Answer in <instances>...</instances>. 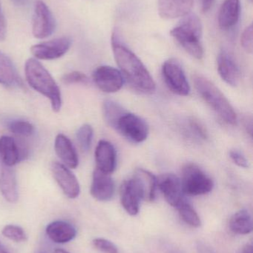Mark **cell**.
I'll use <instances>...</instances> for the list:
<instances>
[{"label": "cell", "instance_id": "cell-40", "mask_svg": "<svg viewBox=\"0 0 253 253\" xmlns=\"http://www.w3.org/2000/svg\"><path fill=\"white\" fill-rule=\"evenodd\" d=\"M68 253V251H65V250L57 249V250H56V251H55L54 253Z\"/></svg>", "mask_w": 253, "mask_h": 253}, {"label": "cell", "instance_id": "cell-28", "mask_svg": "<svg viewBox=\"0 0 253 253\" xmlns=\"http://www.w3.org/2000/svg\"><path fill=\"white\" fill-rule=\"evenodd\" d=\"M93 128L89 125H83L77 132V140L80 149L83 152L89 151L93 139Z\"/></svg>", "mask_w": 253, "mask_h": 253}, {"label": "cell", "instance_id": "cell-38", "mask_svg": "<svg viewBox=\"0 0 253 253\" xmlns=\"http://www.w3.org/2000/svg\"><path fill=\"white\" fill-rule=\"evenodd\" d=\"M241 253H253V247L251 245H247L244 247Z\"/></svg>", "mask_w": 253, "mask_h": 253}, {"label": "cell", "instance_id": "cell-14", "mask_svg": "<svg viewBox=\"0 0 253 253\" xmlns=\"http://www.w3.org/2000/svg\"><path fill=\"white\" fill-rule=\"evenodd\" d=\"M114 191V181L110 174L105 173L98 169H95L90 190L92 197L100 202H108L112 199Z\"/></svg>", "mask_w": 253, "mask_h": 253}, {"label": "cell", "instance_id": "cell-9", "mask_svg": "<svg viewBox=\"0 0 253 253\" xmlns=\"http://www.w3.org/2000/svg\"><path fill=\"white\" fill-rule=\"evenodd\" d=\"M71 43L69 37H59L34 44L31 47V52L35 59L53 60L63 56L71 47Z\"/></svg>", "mask_w": 253, "mask_h": 253}, {"label": "cell", "instance_id": "cell-21", "mask_svg": "<svg viewBox=\"0 0 253 253\" xmlns=\"http://www.w3.org/2000/svg\"><path fill=\"white\" fill-rule=\"evenodd\" d=\"M240 8V0H224L218 14V25L221 29H230L237 24Z\"/></svg>", "mask_w": 253, "mask_h": 253}, {"label": "cell", "instance_id": "cell-35", "mask_svg": "<svg viewBox=\"0 0 253 253\" xmlns=\"http://www.w3.org/2000/svg\"><path fill=\"white\" fill-rule=\"evenodd\" d=\"M230 159L233 162L240 168H249V162H248L247 158L245 157L243 153H241L238 150H231L230 151Z\"/></svg>", "mask_w": 253, "mask_h": 253}, {"label": "cell", "instance_id": "cell-8", "mask_svg": "<svg viewBox=\"0 0 253 253\" xmlns=\"http://www.w3.org/2000/svg\"><path fill=\"white\" fill-rule=\"evenodd\" d=\"M56 28L55 19L47 4L38 0L34 5L32 20V34L40 40L50 37Z\"/></svg>", "mask_w": 253, "mask_h": 253}, {"label": "cell", "instance_id": "cell-29", "mask_svg": "<svg viewBox=\"0 0 253 253\" xmlns=\"http://www.w3.org/2000/svg\"><path fill=\"white\" fill-rule=\"evenodd\" d=\"M9 130L19 136L27 137L34 132V126L25 120H13L7 124Z\"/></svg>", "mask_w": 253, "mask_h": 253}, {"label": "cell", "instance_id": "cell-3", "mask_svg": "<svg viewBox=\"0 0 253 253\" xmlns=\"http://www.w3.org/2000/svg\"><path fill=\"white\" fill-rule=\"evenodd\" d=\"M181 18L179 24L170 31L171 36L189 54L196 59H202L203 56L202 22L197 15L191 12Z\"/></svg>", "mask_w": 253, "mask_h": 253}, {"label": "cell", "instance_id": "cell-34", "mask_svg": "<svg viewBox=\"0 0 253 253\" xmlns=\"http://www.w3.org/2000/svg\"><path fill=\"white\" fill-rule=\"evenodd\" d=\"M241 44H242L243 48L246 50V52L252 53L253 48L252 25H250L249 26L247 27L242 33V37H241Z\"/></svg>", "mask_w": 253, "mask_h": 253}, {"label": "cell", "instance_id": "cell-24", "mask_svg": "<svg viewBox=\"0 0 253 253\" xmlns=\"http://www.w3.org/2000/svg\"><path fill=\"white\" fill-rule=\"evenodd\" d=\"M230 227L233 233L239 235H248L253 230V219L247 210L236 212L230 220Z\"/></svg>", "mask_w": 253, "mask_h": 253}, {"label": "cell", "instance_id": "cell-25", "mask_svg": "<svg viewBox=\"0 0 253 253\" xmlns=\"http://www.w3.org/2000/svg\"><path fill=\"white\" fill-rule=\"evenodd\" d=\"M16 68L10 58L0 50V84L12 86L17 83Z\"/></svg>", "mask_w": 253, "mask_h": 253}, {"label": "cell", "instance_id": "cell-17", "mask_svg": "<svg viewBox=\"0 0 253 253\" xmlns=\"http://www.w3.org/2000/svg\"><path fill=\"white\" fill-rule=\"evenodd\" d=\"M218 71L220 77L229 85L236 87L240 81L241 73L231 55L225 50L220 52L218 56Z\"/></svg>", "mask_w": 253, "mask_h": 253}, {"label": "cell", "instance_id": "cell-36", "mask_svg": "<svg viewBox=\"0 0 253 253\" xmlns=\"http://www.w3.org/2000/svg\"><path fill=\"white\" fill-rule=\"evenodd\" d=\"M7 34V25H6L5 18L1 9V2H0V42L4 40Z\"/></svg>", "mask_w": 253, "mask_h": 253}, {"label": "cell", "instance_id": "cell-31", "mask_svg": "<svg viewBox=\"0 0 253 253\" xmlns=\"http://www.w3.org/2000/svg\"><path fill=\"white\" fill-rule=\"evenodd\" d=\"M190 133L198 139L205 140L207 138V131L204 126L195 119L188 120L187 125Z\"/></svg>", "mask_w": 253, "mask_h": 253}, {"label": "cell", "instance_id": "cell-15", "mask_svg": "<svg viewBox=\"0 0 253 253\" xmlns=\"http://www.w3.org/2000/svg\"><path fill=\"white\" fill-rule=\"evenodd\" d=\"M116 150L109 141L101 140L95 150L97 169L107 174L114 172L116 168Z\"/></svg>", "mask_w": 253, "mask_h": 253}, {"label": "cell", "instance_id": "cell-2", "mask_svg": "<svg viewBox=\"0 0 253 253\" xmlns=\"http://www.w3.org/2000/svg\"><path fill=\"white\" fill-rule=\"evenodd\" d=\"M25 75L28 84L50 100L54 112H59L62 107L60 90L47 69L35 58H30L25 62Z\"/></svg>", "mask_w": 253, "mask_h": 253}, {"label": "cell", "instance_id": "cell-16", "mask_svg": "<svg viewBox=\"0 0 253 253\" xmlns=\"http://www.w3.org/2000/svg\"><path fill=\"white\" fill-rule=\"evenodd\" d=\"M11 168L0 159V193L7 202L15 203L19 195L16 175Z\"/></svg>", "mask_w": 253, "mask_h": 253}, {"label": "cell", "instance_id": "cell-1", "mask_svg": "<svg viewBox=\"0 0 253 253\" xmlns=\"http://www.w3.org/2000/svg\"><path fill=\"white\" fill-rule=\"evenodd\" d=\"M111 46L120 73L131 87L145 94L154 93L155 83L148 70L141 59L121 42L117 33L112 34Z\"/></svg>", "mask_w": 253, "mask_h": 253}, {"label": "cell", "instance_id": "cell-11", "mask_svg": "<svg viewBox=\"0 0 253 253\" xmlns=\"http://www.w3.org/2000/svg\"><path fill=\"white\" fill-rule=\"evenodd\" d=\"M51 172L55 181L68 199L78 197L80 193V184L77 177L68 167L59 162H53Z\"/></svg>", "mask_w": 253, "mask_h": 253}, {"label": "cell", "instance_id": "cell-41", "mask_svg": "<svg viewBox=\"0 0 253 253\" xmlns=\"http://www.w3.org/2000/svg\"><path fill=\"white\" fill-rule=\"evenodd\" d=\"M0 253H8L1 244H0Z\"/></svg>", "mask_w": 253, "mask_h": 253}, {"label": "cell", "instance_id": "cell-42", "mask_svg": "<svg viewBox=\"0 0 253 253\" xmlns=\"http://www.w3.org/2000/svg\"><path fill=\"white\" fill-rule=\"evenodd\" d=\"M251 1H253V0H251Z\"/></svg>", "mask_w": 253, "mask_h": 253}, {"label": "cell", "instance_id": "cell-10", "mask_svg": "<svg viewBox=\"0 0 253 253\" xmlns=\"http://www.w3.org/2000/svg\"><path fill=\"white\" fill-rule=\"evenodd\" d=\"M93 80L100 90L107 93H116L123 84V77L120 71L108 65L97 68L93 73Z\"/></svg>", "mask_w": 253, "mask_h": 253}, {"label": "cell", "instance_id": "cell-19", "mask_svg": "<svg viewBox=\"0 0 253 253\" xmlns=\"http://www.w3.org/2000/svg\"><path fill=\"white\" fill-rule=\"evenodd\" d=\"M54 150L63 165L71 169L78 166L79 159L77 151L71 140L63 134H58L55 138Z\"/></svg>", "mask_w": 253, "mask_h": 253}, {"label": "cell", "instance_id": "cell-33", "mask_svg": "<svg viewBox=\"0 0 253 253\" xmlns=\"http://www.w3.org/2000/svg\"><path fill=\"white\" fill-rule=\"evenodd\" d=\"M62 81L65 84H86L89 82V79L83 73L73 71L65 74L62 77Z\"/></svg>", "mask_w": 253, "mask_h": 253}, {"label": "cell", "instance_id": "cell-30", "mask_svg": "<svg viewBox=\"0 0 253 253\" xmlns=\"http://www.w3.org/2000/svg\"><path fill=\"white\" fill-rule=\"evenodd\" d=\"M3 236L13 242H24L27 241V235L22 227L16 225H7L2 229L1 231Z\"/></svg>", "mask_w": 253, "mask_h": 253}, {"label": "cell", "instance_id": "cell-20", "mask_svg": "<svg viewBox=\"0 0 253 253\" xmlns=\"http://www.w3.org/2000/svg\"><path fill=\"white\" fill-rule=\"evenodd\" d=\"M46 233L49 239L54 243L65 244L71 242L76 237L77 231L74 226L69 223L56 221L47 226Z\"/></svg>", "mask_w": 253, "mask_h": 253}, {"label": "cell", "instance_id": "cell-26", "mask_svg": "<svg viewBox=\"0 0 253 253\" xmlns=\"http://www.w3.org/2000/svg\"><path fill=\"white\" fill-rule=\"evenodd\" d=\"M104 119L107 124L115 129L117 122L120 117L127 112L121 105L112 100H106L104 102L102 106Z\"/></svg>", "mask_w": 253, "mask_h": 253}, {"label": "cell", "instance_id": "cell-32", "mask_svg": "<svg viewBox=\"0 0 253 253\" xmlns=\"http://www.w3.org/2000/svg\"><path fill=\"white\" fill-rule=\"evenodd\" d=\"M93 245L97 250L103 253H118L117 246L112 242L102 238L93 240Z\"/></svg>", "mask_w": 253, "mask_h": 253}, {"label": "cell", "instance_id": "cell-12", "mask_svg": "<svg viewBox=\"0 0 253 253\" xmlns=\"http://www.w3.org/2000/svg\"><path fill=\"white\" fill-rule=\"evenodd\" d=\"M143 199H144V190L133 177L123 182L120 188V202L127 213L137 215L139 212L140 204Z\"/></svg>", "mask_w": 253, "mask_h": 253}, {"label": "cell", "instance_id": "cell-7", "mask_svg": "<svg viewBox=\"0 0 253 253\" xmlns=\"http://www.w3.org/2000/svg\"><path fill=\"white\" fill-rule=\"evenodd\" d=\"M120 134L134 143H141L147 139L149 126L143 119L126 112L120 117L115 128Z\"/></svg>", "mask_w": 253, "mask_h": 253}, {"label": "cell", "instance_id": "cell-23", "mask_svg": "<svg viewBox=\"0 0 253 253\" xmlns=\"http://www.w3.org/2000/svg\"><path fill=\"white\" fill-rule=\"evenodd\" d=\"M133 178L138 181L144 190V198L151 202L154 200L157 187V178L151 172L144 169H136Z\"/></svg>", "mask_w": 253, "mask_h": 253}, {"label": "cell", "instance_id": "cell-39", "mask_svg": "<svg viewBox=\"0 0 253 253\" xmlns=\"http://www.w3.org/2000/svg\"><path fill=\"white\" fill-rule=\"evenodd\" d=\"M13 4L17 6H23L26 4L27 0H11Z\"/></svg>", "mask_w": 253, "mask_h": 253}, {"label": "cell", "instance_id": "cell-37", "mask_svg": "<svg viewBox=\"0 0 253 253\" xmlns=\"http://www.w3.org/2000/svg\"><path fill=\"white\" fill-rule=\"evenodd\" d=\"M215 1V0H202V10L203 12H207L210 10Z\"/></svg>", "mask_w": 253, "mask_h": 253}, {"label": "cell", "instance_id": "cell-13", "mask_svg": "<svg viewBox=\"0 0 253 253\" xmlns=\"http://www.w3.org/2000/svg\"><path fill=\"white\" fill-rule=\"evenodd\" d=\"M157 187L166 202L176 208L184 199L181 179L172 173H166L157 178Z\"/></svg>", "mask_w": 253, "mask_h": 253}, {"label": "cell", "instance_id": "cell-18", "mask_svg": "<svg viewBox=\"0 0 253 253\" xmlns=\"http://www.w3.org/2000/svg\"><path fill=\"white\" fill-rule=\"evenodd\" d=\"M193 0H158V12L163 19L183 17L191 12Z\"/></svg>", "mask_w": 253, "mask_h": 253}, {"label": "cell", "instance_id": "cell-5", "mask_svg": "<svg viewBox=\"0 0 253 253\" xmlns=\"http://www.w3.org/2000/svg\"><path fill=\"white\" fill-rule=\"evenodd\" d=\"M181 183L183 193L187 196L207 194L214 187L212 178L194 164H189L184 167Z\"/></svg>", "mask_w": 253, "mask_h": 253}, {"label": "cell", "instance_id": "cell-27", "mask_svg": "<svg viewBox=\"0 0 253 253\" xmlns=\"http://www.w3.org/2000/svg\"><path fill=\"white\" fill-rule=\"evenodd\" d=\"M176 208L179 212L180 216L184 222L193 227H199L202 225V221L199 214L186 199Z\"/></svg>", "mask_w": 253, "mask_h": 253}, {"label": "cell", "instance_id": "cell-4", "mask_svg": "<svg viewBox=\"0 0 253 253\" xmlns=\"http://www.w3.org/2000/svg\"><path fill=\"white\" fill-rule=\"evenodd\" d=\"M195 87L202 99L229 125L236 124L237 117L228 99L221 90L207 79L202 76L194 78Z\"/></svg>", "mask_w": 253, "mask_h": 253}, {"label": "cell", "instance_id": "cell-6", "mask_svg": "<svg viewBox=\"0 0 253 253\" xmlns=\"http://www.w3.org/2000/svg\"><path fill=\"white\" fill-rule=\"evenodd\" d=\"M162 74L169 90L178 96H188L190 84L185 73L179 62L175 59H169L162 66Z\"/></svg>", "mask_w": 253, "mask_h": 253}, {"label": "cell", "instance_id": "cell-22", "mask_svg": "<svg viewBox=\"0 0 253 253\" xmlns=\"http://www.w3.org/2000/svg\"><path fill=\"white\" fill-rule=\"evenodd\" d=\"M21 151L14 139L7 135L0 137V159L9 167L14 166L20 161Z\"/></svg>", "mask_w": 253, "mask_h": 253}]
</instances>
